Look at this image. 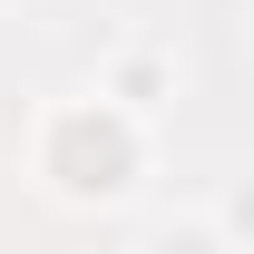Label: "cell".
I'll return each instance as SVG.
<instances>
[{"instance_id":"cell-4","label":"cell","mask_w":254,"mask_h":254,"mask_svg":"<svg viewBox=\"0 0 254 254\" xmlns=\"http://www.w3.org/2000/svg\"><path fill=\"white\" fill-rule=\"evenodd\" d=\"M0 10H20V0H0Z\"/></svg>"},{"instance_id":"cell-3","label":"cell","mask_w":254,"mask_h":254,"mask_svg":"<svg viewBox=\"0 0 254 254\" xmlns=\"http://www.w3.org/2000/svg\"><path fill=\"white\" fill-rule=\"evenodd\" d=\"M205 225L225 235V254H254V166H245V176L215 195V215H205Z\"/></svg>"},{"instance_id":"cell-5","label":"cell","mask_w":254,"mask_h":254,"mask_svg":"<svg viewBox=\"0 0 254 254\" xmlns=\"http://www.w3.org/2000/svg\"><path fill=\"white\" fill-rule=\"evenodd\" d=\"M147 254H157V245H147Z\"/></svg>"},{"instance_id":"cell-2","label":"cell","mask_w":254,"mask_h":254,"mask_svg":"<svg viewBox=\"0 0 254 254\" xmlns=\"http://www.w3.org/2000/svg\"><path fill=\"white\" fill-rule=\"evenodd\" d=\"M176 78H186V68H176L166 39H118V49L98 59V88L118 98V108H137V118H157L166 98H176Z\"/></svg>"},{"instance_id":"cell-1","label":"cell","mask_w":254,"mask_h":254,"mask_svg":"<svg viewBox=\"0 0 254 254\" xmlns=\"http://www.w3.org/2000/svg\"><path fill=\"white\" fill-rule=\"evenodd\" d=\"M20 157H30V186L68 215H118L127 195L147 186V166H157V118H137L118 108L108 88H68L49 98L20 137Z\"/></svg>"}]
</instances>
